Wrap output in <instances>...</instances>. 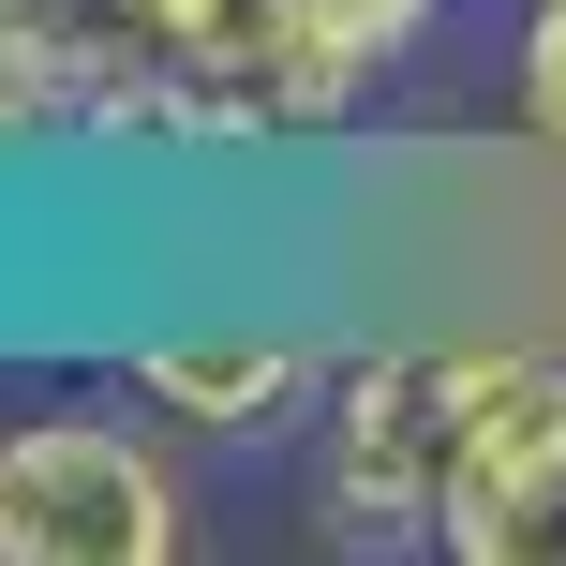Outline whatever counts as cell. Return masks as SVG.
<instances>
[{
	"label": "cell",
	"mask_w": 566,
	"mask_h": 566,
	"mask_svg": "<svg viewBox=\"0 0 566 566\" xmlns=\"http://www.w3.org/2000/svg\"><path fill=\"white\" fill-rule=\"evenodd\" d=\"M195 492L135 418H15L0 432V566H179Z\"/></svg>",
	"instance_id": "2"
},
{
	"label": "cell",
	"mask_w": 566,
	"mask_h": 566,
	"mask_svg": "<svg viewBox=\"0 0 566 566\" xmlns=\"http://www.w3.org/2000/svg\"><path fill=\"white\" fill-rule=\"evenodd\" d=\"M0 75H45L90 119V149H149L165 0H0Z\"/></svg>",
	"instance_id": "5"
},
{
	"label": "cell",
	"mask_w": 566,
	"mask_h": 566,
	"mask_svg": "<svg viewBox=\"0 0 566 566\" xmlns=\"http://www.w3.org/2000/svg\"><path fill=\"white\" fill-rule=\"evenodd\" d=\"M448 566H566V343H507L478 432L448 462V507H432Z\"/></svg>",
	"instance_id": "3"
},
{
	"label": "cell",
	"mask_w": 566,
	"mask_h": 566,
	"mask_svg": "<svg viewBox=\"0 0 566 566\" xmlns=\"http://www.w3.org/2000/svg\"><path fill=\"white\" fill-rule=\"evenodd\" d=\"M492 373H507V343H373V358L328 373V402H313V507H328V537L358 552H432V507H448V462L462 432H478Z\"/></svg>",
	"instance_id": "1"
},
{
	"label": "cell",
	"mask_w": 566,
	"mask_h": 566,
	"mask_svg": "<svg viewBox=\"0 0 566 566\" xmlns=\"http://www.w3.org/2000/svg\"><path fill=\"white\" fill-rule=\"evenodd\" d=\"M522 135L537 149H566V0H522Z\"/></svg>",
	"instance_id": "6"
},
{
	"label": "cell",
	"mask_w": 566,
	"mask_h": 566,
	"mask_svg": "<svg viewBox=\"0 0 566 566\" xmlns=\"http://www.w3.org/2000/svg\"><path fill=\"white\" fill-rule=\"evenodd\" d=\"M119 388H135V418H165V432L254 448V432H298L313 402H328V358H313L298 328H149L135 358H119Z\"/></svg>",
	"instance_id": "4"
},
{
	"label": "cell",
	"mask_w": 566,
	"mask_h": 566,
	"mask_svg": "<svg viewBox=\"0 0 566 566\" xmlns=\"http://www.w3.org/2000/svg\"><path fill=\"white\" fill-rule=\"evenodd\" d=\"M60 149H90V119L60 105L45 75H0V179H15V165H60Z\"/></svg>",
	"instance_id": "7"
}]
</instances>
